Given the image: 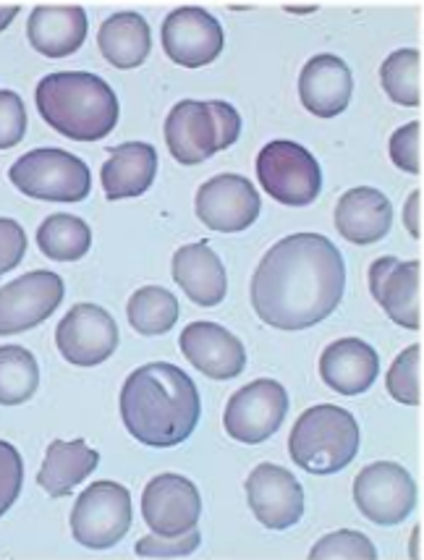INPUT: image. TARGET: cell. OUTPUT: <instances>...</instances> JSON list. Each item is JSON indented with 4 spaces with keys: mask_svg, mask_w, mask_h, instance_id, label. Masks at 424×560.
Instances as JSON below:
<instances>
[{
    "mask_svg": "<svg viewBox=\"0 0 424 560\" xmlns=\"http://www.w3.org/2000/svg\"><path fill=\"white\" fill-rule=\"evenodd\" d=\"M257 178L275 202L307 208L322 191V173L315 155L288 139L264 144L257 155Z\"/></svg>",
    "mask_w": 424,
    "mask_h": 560,
    "instance_id": "7",
    "label": "cell"
},
{
    "mask_svg": "<svg viewBox=\"0 0 424 560\" xmlns=\"http://www.w3.org/2000/svg\"><path fill=\"white\" fill-rule=\"evenodd\" d=\"M309 560H377V550L362 532L343 529L322 537L309 552Z\"/></svg>",
    "mask_w": 424,
    "mask_h": 560,
    "instance_id": "32",
    "label": "cell"
},
{
    "mask_svg": "<svg viewBox=\"0 0 424 560\" xmlns=\"http://www.w3.org/2000/svg\"><path fill=\"white\" fill-rule=\"evenodd\" d=\"M202 513V498L195 482L181 475H157L150 479L142 495V516L150 532L176 537L195 529Z\"/></svg>",
    "mask_w": 424,
    "mask_h": 560,
    "instance_id": "15",
    "label": "cell"
},
{
    "mask_svg": "<svg viewBox=\"0 0 424 560\" xmlns=\"http://www.w3.org/2000/svg\"><path fill=\"white\" fill-rule=\"evenodd\" d=\"M247 500L257 522L273 532L291 529L304 513L299 479L275 464H260L247 479Z\"/></svg>",
    "mask_w": 424,
    "mask_h": 560,
    "instance_id": "17",
    "label": "cell"
},
{
    "mask_svg": "<svg viewBox=\"0 0 424 560\" xmlns=\"http://www.w3.org/2000/svg\"><path fill=\"white\" fill-rule=\"evenodd\" d=\"M343 289L346 265L335 244L320 233H294L257 265L251 306L270 328L307 330L333 315Z\"/></svg>",
    "mask_w": 424,
    "mask_h": 560,
    "instance_id": "1",
    "label": "cell"
},
{
    "mask_svg": "<svg viewBox=\"0 0 424 560\" xmlns=\"http://www.w3.org/2000/svg\"><path fill=\"white\" fill-rule=\"evenodd\" d=\"M369 291L396 325L422 328V265L380 257L369 265Z\"/></svg>",
    "mask_w": 424,
    "mask_h": 560,
    "instance_id": "16",
    "label": "cell"
},
{
    "mask_svg": "<svg viewBox=\"0 0 424 560\" xmlns=\"http://www.w3.org/2000/svg\"><path fill=\"white\" fill-rule=\"evenodd\" d=\"M32 48L48 58H66L87 39V13L82 5H37L26 22Z\"/></svg>",
    "mask_w": 424,
    "mask_h": 560,
    "instance_id": "22",
    "label": "cell"
},
{
    "mask_svg": "<svg viewBox=\"0 0 424 560\" xmlns=\"http://www.w3.org/2000/svg\"><path fill=\"white\" fill-rule=\"evenodd\" d=\"M129 323L142 336H163L176 325L178 302L163 285H144L129 299Z\"/></svg>",
    "mask_w": 424,
    "mask_h": 560,
    "instance_id": "28",
    "label": "cell"
},
{
    "mask_svg": "<svg viewBox=\"0 0 424 560\" xmlns=\"http://www.w3.org/2000/svg\"><path fill=\"white\" fill-rule=\"evenodd\" d=\"M174 280L187 293L189 302L200 306H217L228 293V276L221 257L208 242L187 244L174 255Z\"/></svg>",
    "mask_w": 424,
    "mask_h": 560,
    "instance_id": "23",
    "label": "cell"
},
{
    "mask_svg": "<svg viewBox=\"0 0 424 560\" xmlns=\"http://www.w3.org/2000/svg\"><path fill=\"white\" fill-rule=\"evenodd\" d=\"M354 77L338 56H315L299 77V97L309 113L320 118H335L349 108Z\"/></svg>",
    "mask_w": 424,
    "mask_h": 560,
    "instance_id": "19",
    "label": "cell"
},
{
    "mask_svg": "<svg viewBox=\"0 0 424 560\" xmlns=\"http://www.w3.org/2000/svg\"><path fill=\"white\" fill-rule=\"evenodd\" d=\"M403 223H407V229L414 238H422V191H414V195L409 197L407 212H403Z\"/></svg>",
    "mask_w": 424,
    "mask_h": 560,
    "instance_id": "38",
    "label": "cell"
},
{
    "mask_svg": "<svg viewBox=\"0 0 424 560\" xmlns=\"http://www.w3.org/2000/svg\"><path fill=\"white\" fill-rule=\"evenodd\" d=\"M121 419L129 435L148 448H174L197 430L200 390L176 364H144L126 377Z\"/></svg>",
    "mask_w": 424,
    "mask_h": 560,
    "instance_id": "2",
    "label": "cell"
},
{
    "mask_svg": "<svg viewBox=\"0 0 424 560\" xmlns=\"http://www.w3.org/2000/svg\"><path fill=\"white\" fill-rule=\"evenodd\" d=\"M223 26L200 5H184L163 22V48L184 69H202L223 50Z\"/></svg>",
    "mask_w": 424,
    "mask_h": 560,
    "instance_id": "14",
    "label": "cell"
},
{
    "mask_svg": "<svg viewBox=\"0 0 424 560\" xmlns=\"http://www.w3.org/2000/svg\"><path fill=\"white\" fill-rule=\"evenodd\" d=\"M242 135V116L223 100H181L165 121V142L181 165H197L228 150Z\"/></svg>",
    "mask_w": 424,
    "mask_h": 560,
    "instance_id": "5",
    "label": "cell"
},
{
    "mask_svg": "<svg viewBox=\"0 0 424 560\" xmlns=\"http://www.w3.org/2000/svg\"><path fill=\"white\" fill-rule=\"evenodd\" d=\"M382 90L403 108H416L422 103V56L420 50H396L380 66Z\"/></svg>",
    "mask_w": 424,
    "mask_h": 560,
    "instance_id": "30",
    "label": "cell"
},
{
    "mask_svg": "<svg viewBox=\"0 0 424 560\" xmlns=\"http://www.w3.org/2000/svg\"><path fill=\"white\" fill-rule=\"evenodd\" d=\"M322 383L343 396H360L375 385L380 375V357L360 338H343L330 343L320 357Z\"/></svg>",
    "mask_w": 424,
    "mask_h": 560,
    "instance_id": "20",
    "label": "cell"
},
{
    "mask_svg": "<svg viewBox=\"0 0 424 560\" xmlns=\"http://www.w3.org/2000/svg\"><path fill=\"white\" fill-rule=\"evenodd\" d=\"M97 464H101V453L90 448L84 440H69V443L52 440L37 475V485L50 498H66L97 469Z\"/></svg>",
    "mask_w": 424,
    "mask_h": 560,
    "instance_id": "25",
    "label": "cell"
},
{
    "mask_svg": "<svg viewBox=\"0 0 424 560\" xmlns=\"http://www.w3.org/2000/svg\"><path fill=\"white\" fill-rule=\"evenodd\" d=\"M393 225V205L373 186H356L338 199L335 229L351 244H375Z\"/></svg>",
    "mask_w": 424,
    "mask_h": 560,
    "instance_id": "21",
    "label": "cell"
},
{
    "mask_svg": "<svg viewBox=\"0 0 424 560\" xmlns=\"http://www.w3.org/2000/svg\"><path fill=\"white\" fill-rule=\"evenodd\" d=\"M262 199L249 178L223 173L197 191V218L217 233H242L260 218Z\"/></svg>",
    "mask_w": 424,
    "mask_h": 560,
    "instance_id": "13",
    "label": "cell"
},
{
    "mask_svg": "<svg viewBox=\"0 0 424 560\" xmlns=\"http://www.w3.org/2000/svg\"><path fill=\"white\" fill-rule=\"evenodd\" d=\"M157 152L148 142H126L110 150L103 165V189L110 202L142 197L155 182Z\"/></svg>",
    "mask_w": 424,
    "mask_h": 560,
    "instance_id": "24",
    "label": "cell"
},
{
    "mask_svg": "<svg viewBox=\"0 0 424 560\" xmlns=\"http://www.w3.org/2000/svg\"><path fill=\"white\" fill-rule=\"evenodd\" d=\"M288 453L294 464L309 475H335L360 453V424L341 406H313L296 419Z\"/></svg>",
    "mask_w": 424,
    "mask_h": 560,
    "instance_id": "4",
    "label": "cell"
},
{
    "mask_svg": "<svg viewBox=\"0 0 424 560\" xmlns=\"http://www.w3.org/2000/svg\"><path fill=\"white\" fill-rule=\"evenodd\" d=\"M422 349L409 346L388 372V393L403 406H420L422 398Z\"/></svg>",
    "mask_w": 424,
    "mask_h": 560,
    "instance_id": "31",
    "label": "cell"
},
{
    "mask_svg": "<svg viewBox=\"0 0 424 560\" xmlns=\"http://www.w3.org/2000/svg\"><path fill=\"white\" fill-rule=\"evenodd\" d=\"M26 110L22 97L11 90H0V150H11L24 139Z\"/></svg>",
    "mask_w": 424,
    "mask_h": 560,
    "instance_id": "35",
    "label": "cell"
},
{
    "mask_svg": "<svg viewBox=\"0 0 424 560\" xmlns=\"http://www.w3.org/2000/svg\"><path fill=\"white\" fill-rule=\"evenodd\" d=\"M288 415V393L275 380H255L231 396L225 406V432L244 445H260L281 430Z\"/></svg>",
    "mask_w": 424,
    "mask_h": 560,
    "instance_id": "9",
    "label": "cell"
},
{
    "mask_svg": "<svg viewBox=\"0 0 424 560\" xmlns=\"http://www.w3.org/2000/svg\"><path fill=\"white\" fill-rule=\"evenodd\" d=\"M37 244L43 255L56 262H76L90 252L92 231L76 215H50L43 220L37 231Z\"/></svg>",
    "mask_w": 424,
    "mask_h": 560,
    "instance_id": "27",
    "label": "cell"
},
{
    "mask_svg": "<svg viewBox=\"0 0 424 560\" xmlns=\"http://www.w3.org/2000/svg\"><path fill=\"white\" fill-rule=\"evenodd\" d=\"M63 278L50 270H35L0 289V336L37 328L63 302Z\"/></svg>",
    "mask_w": 424,
    "mask_h": 560,
    "instance_id": "11",
    "label": "cell"
},
{
    "mask_svg": "<svg viewBox=\"0 0 424 560\" xmlns=\"http://www.w3.org/2000/svg\"><path fill=\"white\" fill-rule=\"evenodd\" d=\"M354 500L369 522L396 526L412 516L416 505V485L407 469L393 462L369 464L356 475Z\"/></svg>",
    "mask_w": 424,
    "mask_h": 560,
    "instance_id": "10",
    "label": "cell"
},
{
    "mask_svg": "<svg viewBox=\"0 0 424 560\" xmlns=\"http://www.w3.org/2000/svg\"><path fill=\"white\" fill-rule=\"evenodd\" d=\"M35 100L45 124L74 142H97L118 124L116 92L95 73H48L37 84Z\"/></svg>",
    "mask_w": 424,
    "mask_h": 560,
    "instance_id": "3",
    "label": "cell"
},
{
    "mask_svg": "<svg viewBox=\"0 0 424 560\" xmlns=\"http://www.w3.org/2000/svg\"><path fill=\"white\" fill-rule=\"evenodd\" d=\"M26 236L24 229L11 218H0V276L16 268L24 259Z\"/></svg>",
    "mask_w": 424,
    "mask_h": 560,
    "instance_id": "37",
    "label": "cell"
},
{
    "mask_svg": "<svg viewBox=\"0 0 424 560\" xmlns=\"http://www.w3.org/2000/svg\"><path fill=\"white\" fill-rule=\"evenodd\" d=\"M97 45H101V52L110 66L123 71L137 69L148 61L152 50L150 24L134 11L113 13L101 26Z\"/></svg>",
    "mask_w": 424,
    "mask_h": 560,
    "instance_id": "26",
    "label": "cell"
},
{
    "mask_svg": "<svg viewBox=\"0 0 424 560\" xmlns=\"http://www.w3.org/2000/svg\"><path fill=\"white\" fill-rule=\"evenodd\" d=\"M24 485V464L22 453L11 443L0 440V516L16 503L19 492Z\"/></svg>",
    "mask_w": 424,
    "mask_h": 560,
    "instance_id": "34",
    "label": "cell"
},
{
    "mask_svg": "<svg viewBox=\"0 0 424 560\" xmlns=\"http://www.w3.org/2000/svg\"><path fill=\"white\" fill-rule=\"evenodd\" d=\"M9 178L24 197L48 202H82L92 191L87 163L56 147L26 152L11 165Z\"/></svg>",
    "mask_w": 424,
    "mask_h": 560,
    "instance_id": "6",
    "label": "cell"
},
{
    "mask_svg": "<svg viewBox=\"0 0 424 560\" xmlns=\"http://www.w3.org/2000/svg\"><path fill=\"white\" fill-rule=\"evenodd\" d=\"M19 5H0V32L9 30V24L16 19Z\"/></svg>",
    "mask_w": 424,
    "mask_h": 560,
    "instance_id": "39",
    "label": "cell"
},
{
    "mask_svg": "<svg viewBox=\"0 0 424 560\" xmlns=\"http://www.w3.org/2000/svg\"><path fill=\"white\" fill-rule=\"evenodd\" d=\"M181 353L195 364L202 375L212 380H231L238 377L247 366V351L231 330L221 328L217 323H191L184 328Z\"/></svg>",
    "mask_w": 424,
    "mask_h": 560,
    "instance_id": "18",
    "label": "cell"
},
{
    "mask_svg": "<svg viewBox=\"0 0 424 560\" xmlns=\"http://www.w3.org/2000/svg\"><path fill=\"white\" fill-rule=\"evenodd\" d=\"M39 385V366L22 346H0V406L30 401Z\"/></svg>",
    "mask_w": 424,
    "mask_h": 560,
    "instance_id": "29",
    "label": "cell"
},
{
    "mask_svg": "<svg viewBox=\"0 0 424 560\" xmlns=\"http://www.w3.org/2000/svg\"><path fill=\"white\" fill-rule=\"evenodd\" d=\"M131 526V495L118 482H95L71 511V532L90 550L116 548Z\"/></svg>",
    "mask_w": 424,
    "mask_h": 560,
    "instance_id": "8",
    "label": "cell"
},
{
    "mask_svg": "<svg viewBox=\"0 0 424 560\" xmlns=\"http://www.w3.org/2000/svg\"><path fill=\"white\" fill-rule=\"evenodd\" d=\"M202 542V535L195 529L184 532V535L176 537H142L137 542V556L139 558H189L191 552H197Z\"/></svg>",
    "mask_w": 424,
    "mask_h": 560,
    "instance_id": "33",
    "label": "cell"
},
{
    "mask_svg": "<svg viewBox=\"0 0 424 560\" xmlns=\"http://www.w3.org/2000/svg\"><path fill=\"white\" fill-rule=\"evenodd\" d=\"M56 343L69 364L97 366L116 351L118 325L103 306L76 304L58 323Z\"/></svg>",
    "mask_w": 424,
    "mask_h": 560,
    "instance_id": "12",
    "label": "cell"
},
{
    "mask_svg": "<svg viewBox=\"0 0 424 560\" xmlns=\"http://www.w3.org/2000/svg\"><path fill=\"white\" fill-rule=\"evenodd\" d=\"M420 135H422L420 121H412L401 126V129L390 137V160H393L401 171L412 173V176H416V173L422 171Z\"/></svg>",
    "mask_w": 424,
    "mask_h": 560,
    "instance_id": "36",
    "label": "cell"
}]
</instances>
